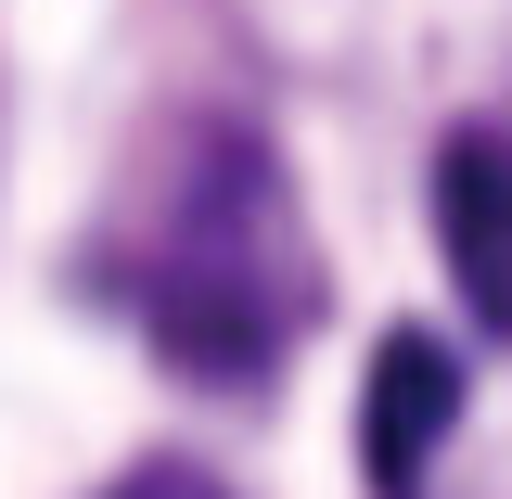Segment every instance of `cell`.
<instances>
[{
  "mask_svg": "<svg viewBox=\"0 0 512 499\" xmlns=\"http://www.w3.org/2000/svg\"><path fill=\"white\" fill-rule=\"evenodd\" d=\"M103 499H231L218 474H192V461H141V474H116Z\"/></svg>",
  "mask_w": 512,
  "mask_h": 499,
  "instance_id": "cell-4",
  "label": "cell"
},
{
  "mask_svg": "<svg viewBox=\"0 0 512 499\" xmlns=\"http://www.w3.org/2000/svg\"><path fill=\"white\" fill-rule=\"evenodd\" d=\"M448 423H461V346H436V333H384V346H372V384H359V474H372V499H423Z\"/></svg>",
  "mask_w": 512,
  "mask_h": 499,
  "instance_id": "cell-2",
  "label": "cell"
},
{
  "mask_svg": "<svg viewBox=\"0 0 512 499\" xmlns=\"http://www.w3.org/2000/svg\"><path fill=\"white\" fill-rule=\"evenodd\" d=\"M436 244L461 308L512 346V141L500 128H448L436 141Z\"/></svg>",
  "mask_w": 512,
  "mask_h": 499,
  "instance_id": "cell-3",
  "label": "cell"
},
{
  "mask_svg": "<svg viewBox=\"0 0 512 499\" xmlns=\"http://www.w3.org/2000/svg\"><path fill=\"white\" fill-rule=\"evenodd\" d=\"M141 308H154L167 372L231 384V397L269 384V359L308 333L320 256H308V218H295V180L269 167L256 128H192L154 269H141Z\"/></svg>",
  "mask_w": 512,
  "mask_h": 499,
  "instance_id": "cell-1",
  "label": "cell"
}]
</instances>
